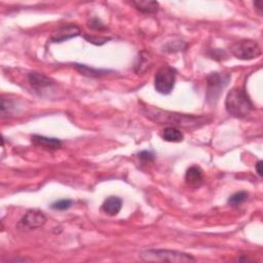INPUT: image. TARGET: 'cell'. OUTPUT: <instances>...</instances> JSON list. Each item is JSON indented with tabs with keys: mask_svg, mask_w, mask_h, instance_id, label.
I'll return each mask as SVG.
<instances>
[{
	"mask_svg": "<svg viewBox=\"0 0 263 263\" xmlns=\"http://www.w3.org/2000/svg\"><path fill=\"white\" fill-rule=\"evenodd\" d=\"M75 68L79 71V72H80L82 75L90 76V77L102 76V75H105L106 73L109 72L108 70L95 69V68H91V67H89V66H86V65H78V64H75Z\"/></svg>",
	"mask_w": 263,
	"mask_h": 263,
	"instance_id": "9a60e30c",
	"label": "cell"
},
{
	"mask_svg": "<svg viewBox=\"0 0 263 263\" xmlns=\"http://www.w3.org/2000/svg\"><path fill=\"white\" fill-rule=\"evenodd\" d=\"M144 115L150 121L159 125H170V127H182L186 129H195L205 125L208 121L204 116H195L181 114L177 112L164 111L151 106L142 109Z\"/></svg>",
	"mask_w": 263,
	"mask_h": 263,
	"instance_id": "6da1fadb",
	"label": "cell"
},
{
	"mask_svg": "<svg viewBox=\"0 0 263 263\" xmlns=\"http://www.w3.org/2000/svg\"><path fill=\"white\" fill-rule=\"evenodd\" d=\"M256 171L258 173V175L260 177H262V161L259 160L257 163H256Z\"/></svg>",
	"mask_w": 263,
	"mask_h": 263,
	"instance_id": "603a6c76",
	"label": "cell"
},
{
	"mask_svg": "<svg viewBox=\"0 0 263 263\" xmlns=\"http://www.w3.org/2000/svg\"><path fill=\"white\" fill-rule=\"evenodd\" d=\"M230 76L228 74L213 72L207 76V99L215 103L221 95L224 87L228 84Z\"/></svg>",
	"mask_w": 263,
	"mask_h": 263,
	"instance_id": "8992f818",
	"label": "cell"
},
{
	"mask_svg": "<svg viewBox=\"0 0 263 263\" xmlns=\"http://www.w3.org/2000/svg\"><path fill=\"white\" fill-rule=\"evenodd\" d=\"M254 8L257 11V13L261 16L262 15V2L261 0H258V2L254 3Z\"/></svg>",
	"mask_w": 263,
	"mask_h": 263,
	"instance_id": "7402d4cb",
	"label": "cell"
},
{
	"mask_svg": "<svg viewBox=\"0 0 263 263\" xmlns=\"http://www.w3.org/2000/svg\"><path fill=\"white\" fill-rule=\"evenodd\" d=\"M73 205V201L72 200H60L57 201L55 203L52 204L51 208L53 210H57V211H65L70 209Z\"/></svg>",
	"mask_w": 263,
	"mask_h": 263,
	"instance_id": "e0dca14e",
	"label": "cell"
},
{
	"mask_svg": "<svg viewBox=\"0 0 263 263\" xmlns=\"http://www.w3.org/2000/svg\"><path fill=\"white\" fill-rule=\"evenodd\" d=\"M80 34V29L73 24H70V25H65L61 28L58 29L57 32L53 34L51 37V40L53 42H63L65 40H68L72 37H75Z\"/></svg>",
	"mask_w": 263,
	"mask_h": 263,
	"instance_id": "ba28073f",
	"label": "cell"
},
{
	"mask_svg": "<svg viewBox=\"0 0 263 263\" xmlns=\"http://www.w3.org/2000/svg\"><path fill=\"white\" fill-rule=\"evenodd\" d=\"M231 54L238 60L250 61L261 56L262 51L257 41L244 39L236 41L230 46Z\"/></svg>",
	"mask_w": 263,
	"mask_h": 263,
	"instance_id": "277c9868",
	"label": "cell"
},
{
	"mask_svg": "<svg viewBox=\"0 0 263 263\" xmlns=\"http://www.w3.org/2000/svg\"><path fill=\"white\" fill-rule=\"evenodd\" d=\"M32 142L36 146H40L49 150H57L62 146L61 140L56 138H47L39 135L32 136Z\"/></svg>",
	"mask_w": 263,
	"mask_h": 263,
	"instance_id": "9c48e42d",
	"label": "cell"
},
{
	"mask_svg": "<svg viewBox=\"0 0 263 263\" xmlns=\"http://www.w3.org/2000/svg\"><path fill=\"white\" fill-rule=\"evenodd\" d=\"M177 71L175 68L165 65L162 66L155 74L154 87L161 95H169L174 90L176 83Z\"/></svg>",
	"mask_w": 263,
	"mask_h": 263,
	"instance_id": "5b68a950",
	"label": "cell"
},
{
	"mask_svg": "<svg viewBox=\"0 0 263 263\" xmlns=\"http://www.w3.org/2000/svg\"><path fill=\"white\" fill-rule=\"evenodd\" d=\"M84 38L89 41V42H91V43H94V44H96V45H102V44H104V43H106L110 38H106V37H89V36H84Z\"/></svg>",
	"mask_w": 263,
	"mask_h": 263,
	"instance_id": "d6986e66",
	"label": "cell"
},
{
	"mask_svg": "<svg viewBox=\"0 0 263 263\" xmlns=\"http://www.w3.org/2000/svg\"><path fill=\"white\" fill-rule=\"evenodd\" d=\"M140 258L144 261L153 262H173V263H183V262H194L196 258L187 253L172 251V250H147L140 254Z\"/></svg>",
	"mask_w": 263,
	"mask_h": 263,
	"instance_id": "3957f363",
	"label": "cell"
},
{
	"mask_svg": "<svg viewBox=\"0 0 263 263\" xmlns=\"http://www.w3.org/2000/svg\"><path fill=\"white\" fill-rule=\"evenodd\" d=\"M225 107L229 114L237 118H244L254 110V105L243 89L234 87L226 96Z\"/></svg>",
	"mask_w": 263,
	"mask_h": 263,
	"instance_id": "7a4b0ae2",
	"label": "cell"
},
{
	"mask_svg": "<svg viewBox=\"0 0 263 263\" xmlns=\"http://www.w3.org/2000/svg\"><path fill=\"white\" fill-rule=\"evenodd\" d=\"M148 61H149V59H148L147 56H146L145 58H143V57L139 58V64H137L136 67H139L140 69L138 70V72H137V73H141V68H142V67H145V70L149 67V66H148V65H149Z\"/></svg>",
	"mask_w": 263,
	"mask_h": 263,
	"instance_id": "44dd1931",
	"label": "cell"
},
{
	"mask_svg": "<svg viewBox=\"0 0 263 263\" xmlns=\"http://www.w3.org/2000/svg\"><path fill=\"white\" fill-rule=\"evenodd\" d=\"M185 181L191 187H200L204 182V174L201 168L199 166H190L186 171L185 174Z\"/></svg>",
	"mask_w": 263,
	"mask_h": 263,
	"instance_id": "30bf717a",
	"label": "cell"
},
{
	"mask_svg": "<svg viewBox=\"0 0 263 263\" xmlns=\"http://www.w3.org/2000/svg\"><path fill=\"white\" fill-rule=\"evenodd\" d=\"M132 5L137 11L146 15L156 14L159 9V5L156 2H132Z\"/></svg>",
	"mask_w": 263,
	"mask_h": 263,
	"instance_id": "4fadbf2b",
	"label": "cell"
},
{
	"mask_svg": "<svg viewBox=\"0 0 263 263\" xmlns=\"http://www.w3.org/2000/svg\"><path fill=\"white\" fill-rule=\"evenodd\" d=\"M46 222V217L43 212L38 210H29L21 220V224L29 229H34L42 226Z\"/></svg>",
	"mask_w": 263,
	"mask_h": 263,
	"instance_id": "52a82bcc",
	"label": "cell"
},
{
	"mask_svg": "<svg viewBox=\"0 0 263 263\" xmlns=\"http://www.w3.org/2000/svg\"><path fill=\"white\" fill-rule=\"evenodd\" d=\"M154 154L151 152V151H142L139 153V158L142 159L143 161H153L154 160Z\"/></svg>",
	"mask_w": 263,
	"mask_h": 263,
	"instance_id": "ffe728a7",
	"label": "cell"
},
{
	"mask_svg": "<svg viewBox=\"0 0 263 263\" xmlns=\"http://www.w3.org/2000/svg\"><path fill=\"white\" fill-rule=\"evenodd\" d=\"M89 27L94 30H99V31L106 29L105 25L101 22V20H99L97 18H94L89 22Z\"/></svg>",
	"mask_w": 263,
	"mask_h": 263,
	"instance_id": "ac0fdd59",
	"label": "cell"
},
{
	"mask_svg": "<svg viewBox=\"0 0 263 263\" xmlns=\"http://www.w3.org/2000/svg\"><path fill=\"white\" fill-rule=\"evenodd\" d=\"M248 193H246V191H238V193H235L233 194L229 199H228V205H230L231 207L235 208V207H238L241 206L242 204H244L247 200H248Z\"/></svg>",
	"mask_w": 263,
	"mask_h": 263,
	"instance_id": "2e32d148",
	"label": "cell"
},
{
	"mask_svg": "<svg viewBox=\"0 0 263 263\" xmlns=\"http://www.w3.org/2000/svg\"><path fill=\"white\" fill-rule=\"evenodd\" d=\"M161 137L166 142H174V143H179L183 141L184 138L182 132L175 127L165 128L161 133Z\"/></svg>",
	"mask_w": 263,
	"mask_h": 263,
	"instance_id": "5bb4252c",
	"label": "cell"
},
{
	"mask_svg": "<svg viewBox=\"0 0 263 263\" xmlns=\"http://www.w3.org/2000/svg\"><path fill=\"white\" fill-rule=\"evenodd\" d=\"M123 207V201L118 197H109L107 198L103 205H102V211L109 215V216H115L119 212H121Z\"/></svg>",
	"mask_w": 263,
	"mask_h": 263,
	"instance_id": "7c38bea8",
	"label": "cell"
},
{
	"mask_svg": "<svg viewBox=\"0 0 263 263\" xmlns=\"http://www.w3.org/2000/svg\"><path fill=\"white\" fill-rule=\"evenodd\" d=\"M28 81L31 84V86L36 90V91H40V90H44L46 87H49L53 84V81L45 76L44 74L38 73V72H31L28 74Z\"/></svg>",
	"mask_w": 263,
	"mask_h": 263,
	"instance_id": "8fae6325",
	"label": "cell"
}]
</instances>
